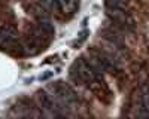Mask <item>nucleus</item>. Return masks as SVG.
Returning a JSON list of instances; mask_svg holds the SVG:
<instances>
[{
  "label": "nucleus",
  "instance_id": "obj_1",
  "mask_svg": "<svg viewBox=\"0 0 149 119\" xmlns=\"http://www.w3.org/2000/svg\"><path fill=\"white\" fill-rule=\"evenodd\" d=\"M46 91L57 101V104L60 107H69V109H72L78 101L74 91L63 82H57V83H52V85H48Z\"/></svg>",
  "mask_w": 149,
  "mask_h": 119
},
{
  "label": "nucleus",
  "instance_id": "obj_2",
  "mask_svg": "<svg viewBox=\"0 0 149 119\" xmlns=\"http://www.w3.org/2000/svg\"><path fill=\"white\" fill-rule=\"evenodd\" d=\"M70 77L74 82H79V83H90L97 80V79H102V76L94 70V67L91 66V63L85 58H79L76 63H74L70 68Z\"/></svg>",
  "mask_w": 149,
  "mask_h": 119
},
{
  "label": "nucleus",
  "instance_id": "obj_3",
  "mask_svg": "<svg viewBox=\"0 0 149 119\" xmlns=\"http://www.w3.org/2000/svg\"><path fill=\"white\" fill-rule=\"evenodd\" d=\"M37 100H39V104L40 107L48 113V115H51V116H55L58 115V109H60V106L57 104V101L49 95V92L45 89V91H40L39 94H37Z\"/></svg>",
  "mask_w": 149,
  "mask_h": 119
},
{
  "label": "nucleus",
  "instance_id": "obj_4",
  "mask_svg": "<svg viewBox=\"0 0 149 119\" xmlns=\"http://www.w3.org/2000/svg\"><path fill=\"white\" fill-rule=\"evenodd\" d=\"M17 39H18V31L15 30V27L8 26L3 30H0V46L2 48L14 46Z\"/></svg>",
  "mask_w": 149,
  "mask_h": 119
},
{
  "label": "nucleus",
  "instance_id": "obj_5",
  "mask_svg": "<svg viewBox=\"0 0 149 119\" xmlns=\"http://www.w3.org/2000/svg\"><path fill=\"white\" fill-rule=\"evenodd\" d=\"M78 0H55V8L67 17L73 15L78 10Z\"/></svg>",
  "mask_w": 149,
  "mask_h": 119
},
{
  "label": "nucleus",
  "instance_id": "obj_6",
  "mask_svg": "<svg viewBox=\"0 0 149 119\" xmlns=\"http://www.w3.org/2000/svg\"><path fill=\"white\" fill-rule=\"evenodd\" d=\"M118 2L122 5V6H127L128 5V2H130V0H118Z\"/></svg>",
  "mask_w": 149,
  "mask_h": 119
},
{
  "label": "nucleus",
  "instance_id": "obj_7",
  "mask_svg": "<svg viewBox=\"0 0 149 119\" xmlns=\"http://www.w3.org/2000/svg\"><path fill=\"white\" fill-rule=\"evenodd\" d=\"M51 76H52V73H51V71H49V73H45V75L42 76V79L45 80V79H48V77H51Z\"/></svg>",
  "mask_w": 149,
  "mask_h": 119
},
{
  "label": "nucleus",
  "instance_id": "obj_8",
  "mask_svg": "<svg viewBox=\"0 0 149 119\" xmlns=\"http://www.w3.org/2000/svg\"><path fill=\"white\" fill-rule=\"evenodd\" d=\"M148 89H149V86H148Z\"/></svg>",
  "mask_w": 149,
  "mask_h": 119
},
{
  "label": "nucleus",
  "instance_id": "obj_9",
  "mask_svg": "<svg viewBox=\"0 0 149 119\" xmlns=\"http://www.w3.org/2000/svg\"><path fill=\"white\" fill-rule=\"evenodd\" d=\"M42 2H43V0H42Z\"/></svg>",
  "mask_w": 149,
  "mask_h": 119
}]
</instances>
